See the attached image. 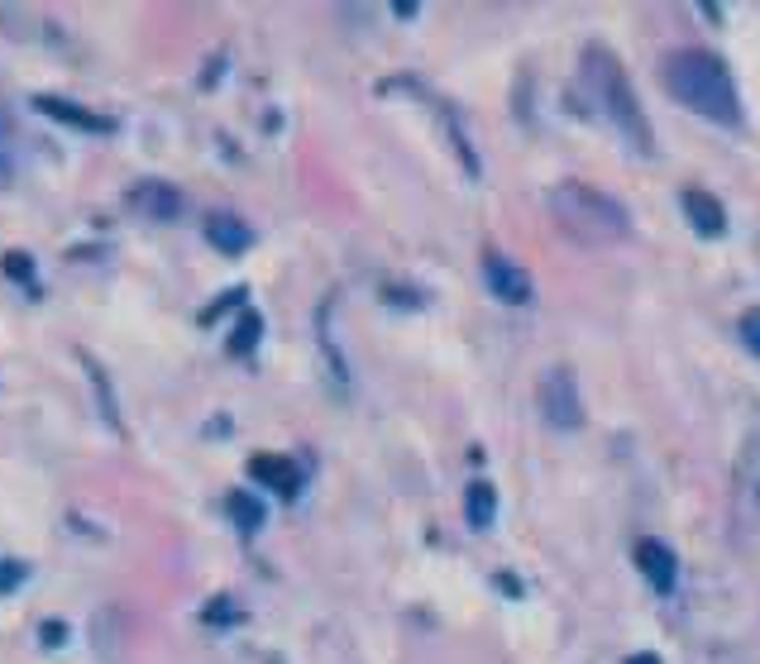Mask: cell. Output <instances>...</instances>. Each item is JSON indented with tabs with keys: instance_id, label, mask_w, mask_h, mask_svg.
<instances>
[{
	"instance_id": "cell-1",
	"label": "cell",
	"mask_w": 760,
	"mask_h": 664,
	"mask_svg": "<svg viewBox=\"0 0 760 664\" xmlns=\"http://www.w3.org/2000/svg\"><path fill=\"white\" fill-rule=\"evenodd\" d=\"M660 82L665 92L679 100V106L698 110L703 120L713 125H737L741 120V100H737V82H731L727 63L708 49H679L665 57L660 67Z\"/></svg>"
},
{
	"instance_id": "cell-2",
	"label": "cell",
	"mask_w": 760,
	"mask_h": 664,
	"mask_svg": "<svg viewBox=\"0 0 760 664\" xmlns=\"http://www.w3.org/2000/svg\"><path fill=\"white\" fill-rule=\"evenodd\" d=\"M550 215L569 239L588 244V249H608V244L631 235V215L622 201H612L608 192H598V186H588V182H574V178L550 186Z\"/></svg>"
},
{
	"instance_id": "cell-3",
	"label": "cell",
	"mask_w": 760,
	"mask_h": 664,
	"mask_svg": "<svg viewBox=\"0 0 760 664\" xmlns=\"http://www.w3.org/2000/svg\"><path fill=\"white\" fill-rule=\"evenodd\" d=\"M584 82L593 86L598 106H602V115H608V125L617 129V135H622L636 153H651L655 149L651 125H645V110H641L636 92H631L627 67L617 63V53H608L602 43H588V53H584Z\"/></svg>"
},
{
	"instance_id": "cell-4",
	"label": "cell",
	"mask_w": 760,
	"mask_h": 664,
	"mask_svg": "<svg viewBox=\"0 0 760 664\" xmlns=\"http://www.w3.org/2000/svg\"><path fill=\"white\" fill-rule=\"evenodd\" d=\"M731 526L741 540L760 536V430L741 440L737 459H731Z\"/></svg>"
},
{
	"instance_id": "cell-5",
	"label": "cell",
	"mask_w": 760,
	"mask_h": 664,
	"mask_svg": "<svg viewBox=\"0 0 760 664\" xmlns=\"http://www.w3.org/2000/svg\"><path fill=\"white\" fill-rule=\"evenodd\" d=\"M536 407L550 430H579L584 426V397H579V378H574L569 364H550L536 378Z\"/></svg>"
},
{
	"instance_id": "cell-6",
	"label": "cell",
	"mask_w": 760,
	"mask_h": 664,
	"mask_svg": "<svg viewBox=\"0 0 760 664\" xmlns=\"http://www.w3.org/2000/svg\"><path fill=\"white\" fill-rule=\"evenodd\" d=\"M483 278L493 287L497 301H507V307H526L531 297H536V282H531V272L522 264H512L502 249H488L483 254Z\"/></svg>"
},
{
	"instance_id": "cell-7",
	"label": "cell",
	"mask_w": 760,
	"mask_h": 664,
	"mask_svg": "<svg viewBox=\"0 0 760 664\" xmlns=\"http://www.w3.org/2000/svg\"><path fill=\"white\" fill-rule=\"evenodd\" d=\"M679 206H684L688 225H694L703 239H722L727 235V211H722V201H717L713 192H703V186H684Z\"/></svg>"
},
{
	"instance_id": "cell-8",
	"label": "cell",
	"mask_w": 760,
	"mask_h": 664,
	"mask_svg": "<svg viewBox=\"0 0 760 664\" xmlns=\"http://www.w3.org/2000/svg\"><path fill=\"white\" fill-rule=\"evenodd\" d=\"M636 565H641L645 583H651L660 598H670V593H674V583H679V559H674L670 545H660V540H641V545H636Z\"/></svg>"
},
{
	"instance_id": "cell-9",
	"label": "cell",
	"mask_w": 760,
	"mask_h": 664,
	"mask_svg": "<svg viewBox=\"0 0 760 664\" xmlns=\"http://www.w3.org/2000/svg\"><path fill=\"white\" fill-rule=\"evenodd\" d=\"M34 106L49 115V120H57V125L86 129V135H115V120H110V115H96V110H86V106H77V100H67V96H39Z\"/></svg>"
},
{
	"instance_id": "cell-10",
	"label": "cell",
	"mask_w": 760,
	"mask_h": 664,
	"mask_svg": "<svg viewBox=\"0 0 760 664\" xmlns=\"http://www.w3.org/2000/svg\"><path fill=\"white\" fill-rule=\"evenodd\" d=\"M249 473H254L258 483H268L272 493L287 497V502L301 493V473H297L292 459H282V454H254V459H249Z\"/></svg>"
},
{
	"instance_id": "cell-11",
	"label": "cell",
	"mask_w": 760,
	"mask_h": 664,
	"mask_svg": "<svg viewBox=\"0 0 760 664\" xmlns=\"http://www.w3.org/2000/svg\"><path fill=\"white\" fill-rule=\"evenodd\" d=\"M206 239H211V244H215V249H221V254H229V258H235V254H244V249H249V244H254V229L244 225L239 215H229V211H215L211 221H206Z\"/></svg>"
},
{
	"instance_id": "cell-12",
	"label": "cell",
	"mask_w": 760,
	"mask_h": 664,
	"mask_svg": "<svg viewBox=\"0 0 760 664\" xmlns=\"http://www.w3.org/2000/svg\"><path fill=\"white\" fill-rule=\"evenodd\" d=\"M129 201H135V206H143L153 215V221H172V215H178V206H182V196L172 192L168 182H139L135 192H129Z\"/></svg>"
},
{
	"instance_id": "cell-13",
	"label": "cell",
	"mask_w": 760,
	"mask_h": 664,
	"mask_svg": "<svg viewBox=\"0 0 760 664\" xmlns=\"http://www.w3.org/2000/svg\"><path fill=\"white\" fill-rule=\"evenodd\" d=\"M464 516H469V526L473 531H488L497 522V488L493 483H469V493H464Z\"/></svg>"
},
{
	"instance_id": "cell-14",
	"label": "cell",
	"mask_w": 760,
	"mask_h": 664,
	"mask_svg": "<svg viewBox=\"0 0 760 664\" xmlns=\"http://www.w3.org/2000/svg\"><path fill=\"white\" fill-rule=\"evenodd\" d=\"M264 340V315L258 311H244L235 330H229V340H225V354L229 358H244V354H254V344Z\"/></svg>"
},
{
	"instance_id": "cell-15",
	"label": "cell",
	"mask_w": 760,
	"mask_h": 664,
	"mask_svg": "<svg viewBox=\"0 0 760 664\" xmlns=\"http://www.w3.org/2000/svg\"><path fill=\"white\" fill-rule=\"evenodd\" d=\"M225 512H229V522H235L244 536H254V531L264 526V502L249 497V493H229L225 497Z\"/></svg>"
},
{
	"instance_id": "cell-16",
	"label": "cell",
	"mask_w": 760,
	"mask_h": 664,
	"mask_svg": "<svg viewBox=\"0 0 760 664\" xmlns=\"http://www.w3.org/2000/svg\"><path fill=\"white\" fill-rule=\"evenodd\" d=\"M10 139H14V135H10V115L0 110V186L14 178V143H10Z\"/></svg>"
},
{
	"instance_id": "cell-17",
	"label": "cell",
	"mask_w": 760,
	"mask_h": 664,
	"mask_svg": "<svg viewBox=\"0 0 760 664\" xmlns=\"http://www.w3.org/2000/svg\"><path fill=\"white\" fill-rule=\"evenodd\" d=\"M244 297H249V292H244V287H229V292H225L221 301H211V307H206V311H201V325H215V321H221V315H225V311H235V307H244Z\"/></svg>"
},
{
	"instance_id": "cell-18",
	"label": "cell",
	"mask_w": 760,
	"mask_h": 664,
	"mask_svg": "<svg viewBox=\"0 0 760 664\" xmlns=\"http://www.w3.org/2000/svg\"><path fill=\"white\" fill-rule=\"evenodd\" d=\"M0 268H6V278H14V282H29V278H34V258L20 254V249H10L6 258H0Z\"/></svg>"
},
{
	"instance_id": "cell-19",
	"label": "cell",
	"mask_w": 760,
	"mask_h": 664,
	"mask_svg": "<svg viewBox=\"0 0 760 664\" xmlns=\"http://www.w3.org/2000/svg\"><path fill=\"white\" fill-rule=\"evenodd\" d=\"M24 583V565L20 559H0V593H14Z\"/></svg>"
},
{
	"instance_id": "cell-20",
	"label": "cell",
	"mask_w": 760,
	"mask_h": 664,
	"mask_svg": "<svg viewBox=\"0 0 760 664\" xmlns=\"http://www.w3.org/2000/svg\"><path fill=\"white\" fill-rule=\"evenodd\" d=\"M737 330H741V340H746V344H751V350L760 354V307L741 311V325H737Z\"/></svg>"
},
{
	"instance_id": "cell-21",
	"label": "cell",
	"mask_w": 760,
	"mask_h": 664,
	"mask_svg": "<svg viewBox=\"0 0 760 664\" xmlns=\"http://www.w3.org/2000/svg\"><path fill=\"white\" fill-rule=\"evenodd\" d=\"M201 617H206V622H235V617H239V608H235V602H211V608L206 612H201Z\"/></svg>"
},
{
	"instance_id": "cell-22",
	"label": "cell",
	"mask_w": 760,
	"mask_h": 664,
	"mask_svg": "<svg viewBox=\"0 0 760 664\" xmlns=\"http://www.w3.org/2000/svg\"><path fill=\"white\" fill-rule=\"evenodd\" d=\"M63 641H67L63 622H43V645H49V651H53V645H63Z\"/></svg>"
},
{
	"instance_id": "cell-23",
	"label": "cell",
	"mask_w": 760,
	"mask_h": 664,
	"mask_svg": "<svg viewBox=\"0 0 760 664\" xmlns=\"http://www.w3.org/2000/svg\"><path fill=\"white\" fill-rule=\"evenodd\" d=\"M627 664H660V660H655V655H651V651H641V655H631V660H627Z\"/></svg>"
}]
</instances>
